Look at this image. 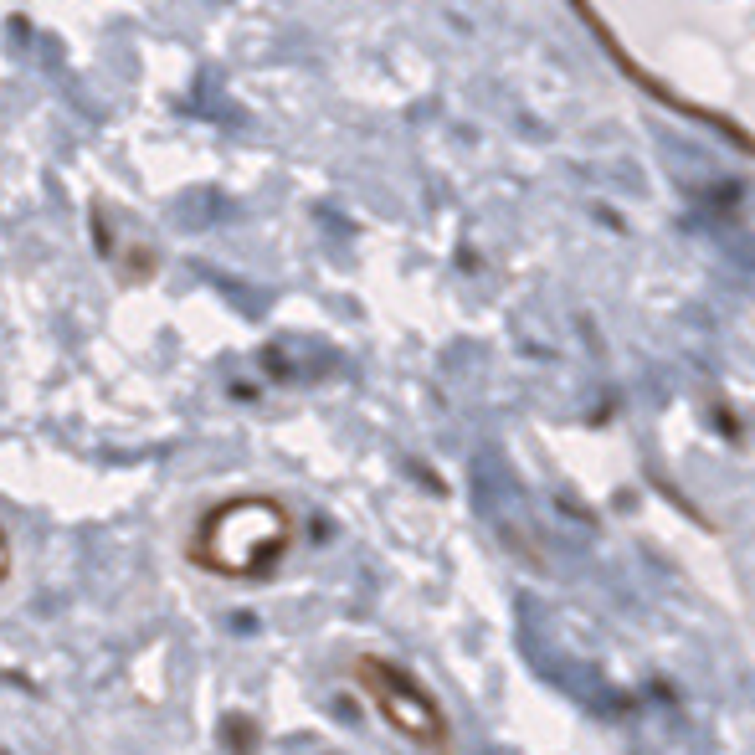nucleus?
I'll list each match as a JSON object with an SVG mask.
<instances>
[{
  "label": "nucleus",
  "instance_id": "7ed1b4c3",
  "mask_svg": "<svg viewBox=\"0 0 755 755\" xmlns=\"http://www.w3.org/2000/svg\"><path fill=\"white\" fill-rule=\"evenodd\" d=\"M355 679H360V688L370 694V704L385 714V724H390L396 735H406L411 745H432V750L447 745V720H442V704L411 679V673H401L396 663L365 653V658H355Z\"/></svg>",
  "mask_w": 755,
  "mask_h": 755
},
{
  "label": "nucleus",
  "instance_id": "20e7f679",
  "mask_svg": "<svg viewBox=\"0 0 755 755\" xmlns=\"http://www.w3.org/2000/svg\"><path fill=\"white\" fill-rule=\"evenodd\" d=\"M6 570H10V545H6V535H0V581H6Z\"/></svg>",
  "mask_w": 755,
  "mask_h": 755
},
{
  "label": "nucleus",
  "instance_id": "f257e3e1",
  "mask_svg": "<svg viewBox=\"0 0 755 755\" xmlns=\"http://www.w3.org/2000/svg\"><path fill=\"white\" fill-rule=\"evenodd\" d=\"M596 31L699 119L745 128L750 0H581Z\"/></svg>",
  "mask_w": 755,
  "mask_h": 755
},
{
  "label": "nucleus",
  "instance_id": "f03ea898",
  "mask_svg": "<svg viewBox=\"0 0 755 755\" xmlns=\"http://www.w3.org/2000/svg\"><path fill=\"white\" fill-rule=\"evenodd\" d=\"M293 519L272 499H231L201 519L190 540V561L216 576H257L288 550Z\"/></svg>",
  "mask_w": 755,
  "mask_h": 755
}]
</instances>
